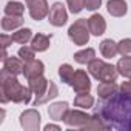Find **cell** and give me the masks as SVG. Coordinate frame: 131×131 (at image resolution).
Instances as JSON below:
<instances>
[{"instance_id": "cell-23", "label": "cell", "mask_w": 131, "mask_h": 131, "mask_svg": "<svg viewBox=\"0 0 131 131\" xmlns=\"http://www.w3.org/2000/svg\"><path fill=\"white\" fill-rule=\"evenodd\" d=\"M3 11H5L6 16L23 17V14H25V5L22 2H17V0H9V2L5 5Z\"/></svg>"}, {"instance_id": "cell-15", "label": "cell", "mask_w": 131, "mask_h": 131, "mask_svg": "<svg viewBox=\"0 0 131 131\" xmlns=\"http://www.w3.org/2000/svg\"><path fill=\"white\" fill-rule=\"evenodd\" d=\"M106 11L113 17H123L128 13V3L126 0H108Z\"/></svg>"}, {"instance_id": "cell-17", "label": "cell", "mask_w": 131, "mask_h": 131, "mask_svg": "<svg viewBox=\"0 0 131 131\" xmlns=\"http://www.w3.org/2000/svg\"><path fill=\"white\" fill-rule=\"evenodd\" d=\"M99 49H100L102 57H105V59H113L119 54L117 42H114L113 39H103L99 45Z\"/></svg>"}, {"instance_id": "cell-36", "label": "cell", "mask_w": 131, "mask_h": 131, "mask_svg": "<svg viewBox=\"0 0 131 131\" xmlns=\"http://www.w3.org/2000/svg\"><path fill=\"white\" fill-rule=\"evenodd\" d=\"M29 2H31V0H25V3H26V5H28V3H29Z\"/></svg>"}, {"instance_id": "cell-8", "label": "cell", "mask_w": 131, "mask_h": 131, "mask_svg": "<svg viewBox=\"0 0 131 131\" xmlns=\"http://www.w3.org/2000/svg\"><path fill=\"white\" fill-rule=\"evenodd\" d=\"M70 86L74 90V93H90L91 91V79H90V73H86L85 70H76Z\"/></svg>"}, {"instance_id": "cell-19", "label": "cell", "mask_w": 131, "mask_h": 131, "mask_svg": "<svg viewBox=\"0 0 131 131\" xmlns=\"http://www.w3.org/2000/svg\"><path fill=\"white\" fill-rule=\"evenodd\" d=\"M11 36H13L14 43H19V45H26V43L31 42L32 37H34L31 28H19V29H16Z\"/></svg>"}, {"instance_id": "cell-24", "label": "cell", "mask_w": 131, "mask_h": 131, "mask_svg": "<svg viewBox=\"0 0 131 131\" xmlns=\"http://www.w3.org/2000/svg\"><path fill=\"white\" fill-rule=\"evenodd\" d=\"M116 68L119 71V76L131 79V56H122L116 63Z\"/></svg>"}, {"instance_id": "cell-22", "label": "cell", "mask_w": 131, "mask_h": 131, "mask_svg": "<svg viewBox=\"0 0 131 131\" xmlns=\"http://www.w3.org/2000/svg\"><path fill=\"white\" fill-rule=\"evenodd\" d=\"M94 97L90 93H77V96L74 97V106L76 108H82V110H90L94 106Z\"/></svg>"}, {"instance_id": "cell-33", "label": "cell", "mask_w": 131, "mask_h": 131, "mask_svg": "<svg viewBox=\"0 0 131 131\" xmlns=\"http://www.w3.org/2000/svg\"><path fill=\"white\" fill-rule=\"evenodd\" d=\"M120 91H123L125 94L131 96V79H128V80L122 82V85H120Z\"/></svg>"}, {"instance_id": "cell-1", "label": "cell", "mask_w": 131, "mask_h": 131, "mask_svg": "<svg viewBox=\"0 0 131 131\" xmlns=\"http://www.w3.org/2000/svg\"><path fill=\"white\" fill-rule=\"evenodd\" d=\"M108 129L131 131V96L117 91L113 96L102 99L96 110Z\"/></svg>"}, {"instance_id": "cell-35", "label": "cell", "mask_w": 131, "mask_h": 131, "mask_svg": "<svg viewBox=\"0 0 131 131\" xmlns=\"http://www.w3.org/2000/svg\"><path fill=\"white\" fill-rule=\"evenodd\" d=\"M3 120H5V108L0 110V125L3 123Z\"/></svg>"}, {"instance_id": "cell-4", "label": "cell", "mask_w": 131, "mask_h": 131, "mask_svg": "<svg viewBox=\"0 0 131 131\" xmlns=\"http://www.w3.org/2000/svg\"><path fill=\"white\" fill-rule=\"evenodd\" d=\"M68 37L76 46H85L90 42L91 32L88 28V19H79L68 28Z\"/></svg>"}, {"instance_id": "cell-31", "label": "cell", "mask_w": 131, "mask_h": 131, "mask_svg": "<svg viewBox=\"0 0 131 131\" xmlns=\"http://www.w3.org/2000/svg\"><path fill=\"white\" fill-rule=\"evenodd\" d=\"M103 0H85V9L88 11H97L102 6Z\"/></svg>"}, {"instance_id": "cell-12", "label": "cell", "mask_w": 131, "mask_h": 131, "mask_svg": "<svg viewBox=\"0 0 131 131\" xmlns=\"http://www.w3.org/2000/svg\"><path fill=\"white\" fill-rule=\"evenodd\" d=\"M88 28H90V32L91 36H103L105 31H106V20L103 19L102 14H97L94 13L90 19H88Z\"/></svg>"}, {"instance_id": "cell-21", "label": "cell", "mask_w": 131, "mask_h": 131, "mask_svg": "<svg viewBox=\"0 0 131 131\" xmlns=\"http://www.w3.org/2000/svg\"><path fill=\"white\" fill-rule=\"evenodd\" d=\"M120 90V86L116 82H100L97 86V96L100 99H106L110 96H113L114 93H117Z\"/></svg>"}, {"instance_id": "cell-13", "label": "cell", "mask_w": 131, "mask_h": 131, "mask_svg": "<svg viewBox=\"0 0 131 131\" xmlns=\"http://www.w3.org/2000/svg\"><path fill=\"white\" fill-rule=\"evenodd\" d=\"M45 73V63L39 59H34L28 63H25V70H23V76L26 80L29 79H34V77H39V76H43Z\"/></svg>"}, {"instance_id": "cell-14", "label": "cell", "mask_w": 131, "mask_h": 131, "mask_svg": "<svg viewBox=\"0 0 131 131\" xmlns=\"http://www.w3.org/2000/svg\"><path fill=\"white\" fill-rule=\"evenodd\" d=\"M3 70H6L8 73L14 74V76H19V74H23V70H25V62L17 56H8L6 59H3Z\"/></svg>"}, {"instance_id": "cell-34", "label": "cell", "mask_w": 131, "mask_h": 131, "mask_svg": "<svg viewBox=\"0 0 131 131\" xmlns=\"http://www.w3.org/2000/svg\"><path fill=\"white\" fill-rule=\"evenodd\" d=\"M43 129H45V131H51V129H54V131H60L62 128H60V125H54V123H48V125H45V126H43Z\"/></svg>"}, {"instance_id": "cell-9", "label": "cell", "mask_w": 131, "mask_h": 131, "mask_svg": "<svg viewBox=\"0 0 131 131\" xmlns=\"http://www.w3.org/2000/svg\"><path fill=\"white\" fill-rule=\"evenodd\" d=\"M29 17L32 20H43L45 17H48L49 14V5H48V0H31V2L26 5Z\"/></svg>"}, {"instance_id": "cell-20", "label": "cell", "mask_w": 131, "mask_h": 131, "mask_svg": "<svg viewBox=\"0 0 131 131\" xmlns=\"http://www.w3.org/2000/svg\"><path fill=\"white\" fill-rule=\"evenodd\" d=\"M73 59L79 65H88L93 59H96V49L94 48H83V49L74 52Z\"/></svg>"}, {"instance_id": "cell-16", "label": "cell", "mask_w": 131, "mask_h": 131, "mask_svg": "<svg viewBox=\"0 0 131 131\" xmlns=\"http://www.w3.org/2000/svg\"><path fill=\"white\" fill-rule=\"evenodd\" d=\"M51 34H42V32H37L32 40H31V46L34 48L36 52H45L49 46H51Z\"/></svg>"}, {"instance_id": "cell-2", "label": "cell", "mask_w": 131, "mask_h": 131, "mask_svg": "<svg viewBox=\"0 0 131 131\" xmlns=\"http://www.w3.org/2000/svg\"><path fill=\"white\" fill-rule=\"evenodd\" d=\"M0 100L2 103H8V102H14V103H22V105H28L31 102V96L32 91L29 90V86L22 85L17 80V76L8 73L6 70H2L0 74Z\"/></svg>"}, {"instance_id": "cell-11", "label": "cell", "mask_w": 131, "mask_h": 131, "mask_svg": "<svg viewBox=\"0 0 131 131\" xmlns=\"http://www.w3.org/2000/svg\"><path fill=\"white\" fill-rule=\"evenodd\" d=\"M49 85H51V80H48L45 76H39V77H34V79L28 80V86L32 91V94L36 96V99H40L48 91Z\"/></svg>"}, {"instance_id": "cell-30", "label": "cell", "mask_w": 131, "mask_h": 131, "mask_svg": "<svg viewBox=\"0 0 131 131\" xmlns=\"http://www.w3.org/2000/svg\"><path fill=\"white\" fill-rule=\"evenodd\" d=\"M67 6H68L70 13L79 14L85 9V0H67Z\"/></svg>"}, {"instance_id": "cell-28", "label": "cell", "mask_w": 131, "mask_h": 131, "mask_svg": "<svg viewBox=\"0 0 131 131\" xmlns=\"http://www.w3.org/2000/svg\"><path fill=\"white\" fill-rule=\"evenodd\" d=\"M17 56L25 62V63H28V62H31V60H34L36 59V51H34V48L29 45H23V46H20L19 48V51H17Z\"/></svg>"}, {"instance_id": "cell-7", "label": "cell", "mask_w": 131, "mask_h": 131, "mask_svg": "<svg viewBox=\"0 0 131 131\" xmlns=\"http://www.w3.org/2000/svg\"><path fill=\"white\" fill-rule=\"evenodd\" d=\"M48 22L56 26V28H60L63 25H67L68 22V11L65 8V5L62 2H56L51 5L49 8V14H48Z\"/></svg>"}, {"instance_id": "cell-26", "label": "cell", "mask_w": 131, "mask_h": 131, "mask_svg": "<svg viewBox=\"0 0 131 131\" xmlns=\"http://www.w3.org/2000/svg\"><path fill=\"white\" fill-rule=\"evenodd\" d=\"M83 129H96V131H100V129H108V126H106V123L103 122V119L100 117V114L96 111L94 114H91V119H90V122L85 125Z\"/></svg>"}, {"instance_id": "cell-32", "label": "cell", "mask_w": 131, "mask_h": 131, "mask_svg": "<svg viewBox=\"0 0 131 131\" xmlns=\"http://www.w3.org/2000/svg\"><path fill=\"white\" fill-rule=\"evenodd\" d=\"M13 42H14V40H13V36H8V34H5V32L0 36V45H2L3 49H6L9 45H13Z\"/></svg>"}, {"instance_id": "cell-18", "label": "cell", "mask_w": 131, "mask_h": 131, "mask_svg": "<svg viewBox=\"0 0 131 131\" xmlns=\"http://www.w3.org/2000/svg\"><path fill=\"white\" fill-rule=\"evenodd\" d=\"M23 17H16V16H3L2 17V29L3 31H16L22 28L23 25Z\"/></svg>"}, {"instance_id": "cell-3", "label": "cell", "mask_w": 131, "mask_h": 131, "mask_svg": "<svg viewBox=\"0 0 131 131\" xmlns=\"http://www.w3.org/2000/svg\"><path fill=\"white\" fill-rule=\"evenodd\" d=\"M88 73L91 77H94L99 82H116L119 77V71L114 65L102 60V59H93L88 65Z\"/></svg>"}, {"instance_id": "cell-29", "label": "cell", "mask_w": 131, "mask_h": 131, "mask_svg": "<svg viewBox=\"0 0 131 131\" xmlns=\"http://www.w3.org/2000/svg\"><path fill=\"white\" fill-rule=\"evenodd\" d=\"M117 49L120 56H131V39L125 37L117 42Z\"/></svg>"}, {"instance_id": "cell-25", "label": "cell", "mask_w": 131, "mask_h": 131, "mask_svg": "<svg viewBox=\"0 0 131 131\" xmlns=\"http://www.w3.org/2000/svg\"><path fill=\"white\" fill-rule=\"evenodd\" d=\"M57 94H59V88H57V85L51 80V85H49L48 91H46L40 99H36V100H34V106H40V105H43V103H48L49 100L56 99Z\"/></svg>"}, {"instance_id": "cell-6", "label": "cell", "mask_w": 131, "mask_h": 131, "mask_svg": "<svg viewBox=\"0 0 131 131\" xmlns=\"http://www.w3.org/2000/svg\"><path fill=\"white\" fill-rule=\"evenodd\" d=\"M19 123L25 131H39L42 125V116L36 108H29L20 114Z\"/></svg>"}, {"instance_id": "cell-5", "label": "cell", "mask_w": 131, "mask_h": 131, "mask_svg": "<svg viewBox=\"0 0 131 131\" xmlns=\"http://www.w3.org/2000/svg\"><path fill=\"white\" fill-rule=\"evenodd\" d=\"M91 116L85 113V110L82 108H74V110H70L67 113L63 119V123L67 125L68 128H77V129H83L85 125L90 122Z\"/></svg>"}, {"instance_id": "cell-27", "label": "cell", "mask_w": 131, "mask_h": 131, "mask_svg": "<svg viewBox=\"0 0 131 131\" xmlns=\"http://www.w3.org/2000/svg\"><path fill=\"white\" fill-rule=\"evenodd\" d=\"M74 73H76V70L71 67L70 63H63V65H60V67H59V77H60V80L63 83H67V85H70Z\"/></svg>"}, {"instance_id": "cell-10", "label": "cell", "mask_w": 131, "mask_h": 131, "mask_svg": "<svg viewBox=\"0 0 131 131\" xmlns=\"http://www.w3.org/2000/svg\"><path fill=\"white\" fill-rule=\"evenodd\" d=\"M70 111V103L68 102H54L48 106V116L54 122H63L67 113Z\"/></svg>"}]
</instances>
